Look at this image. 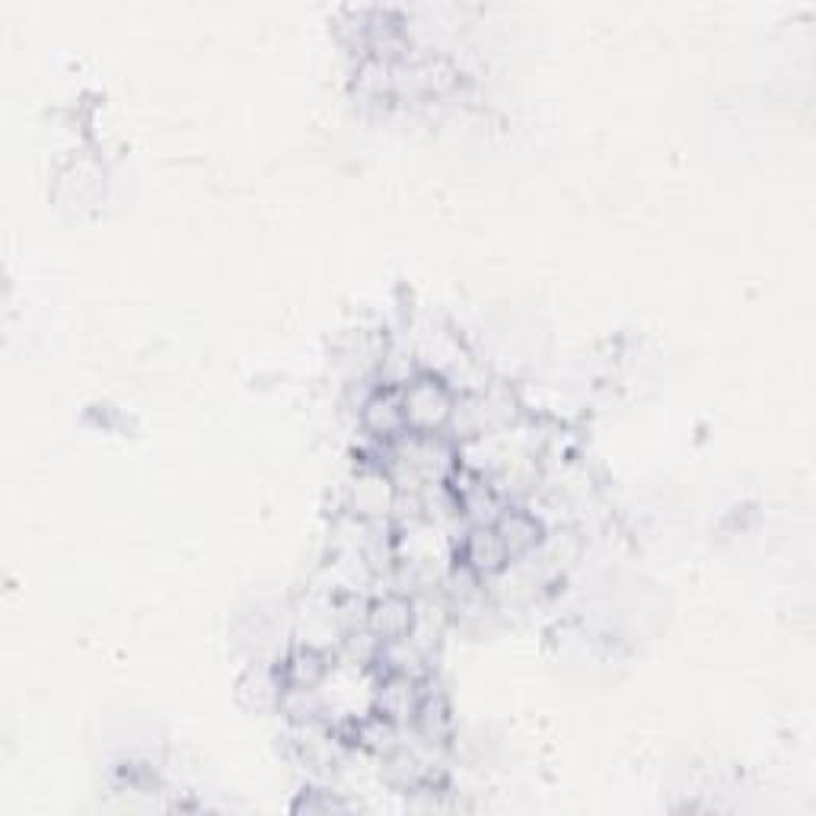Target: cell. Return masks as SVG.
Listing matches in <instances>:
<instances>
[{
    "instance_id": "obj_3",
    "label": "cell",
    "mask_w": 816,
    "mask_h": 816,
    "mask_svg": "<svg viewBox=\"0 0 816 816\" xmlns=\"http://www.w3.org/2000/svg\"><path fill=\"white\" fill-rule=\"evenodd\" d=\"M462 555H466V565L479 575H495L507 565V549L498 536L495 527H476L469 536H466V546H462Z\"/></svg>"
},
{
    "instance_id": "obj_1",
    "label": "cell",
    "mask_w": 816,
    "mask_h": 816,
    "mask_svg": "<svg viewBox=\"0 0 816 816\" xmlns=\"http://www.w3.org/2000/svg\"><path fill=\"white\" fill-rule=\"evenodd\" d=\"M402 411H406V428L415 434H431L440 425H447V418L454 415V392L444 380L421 374L402 389Z\"/></svg>"
},
{
    "instance_id": "obj_5",
    "label": "cell",
    "mask_w": 816,
    "mask_h": 816,
    "mask_svg": "<svg viewBox=\"0 0 816 816\" xmlns=\"http://www.w3.org/2000/svg\"><path fill=\"white\" fill-rule=\"evenodd\" d=\"M326 676V657L319 650L300 648L285 660V683L288 689H316Z\"/></svg>"
},
{
    "instance_id": "obj_2",
    "label": "cell",
    "mask_w": 816,
    "mask_h": 816,
    "mask_svg": "<svg viewBox=\"0 0 816 816\" xmlns=\"http://www.w3.org/2000/svg\"><path fill=\"white\" fill-rule=\"evenodd\" d=\"M364 428L377 437H396L406 431V411H402V389H377L360 408Z\"/></svg>"
},
{
    "instance_id": "obj_6",
    "label": "cell",
    "mask_w": 816,
    "mask_h": 816,
    "mask_svg": "<svg viewBox=\"0 0 816 816\" xmlns=\"http://www.w3.org/2000/svg\"><path fill=\"white\" fill-rule=\"evenodd\" d=\"M498 536H501V543H505L507 555H520L533 549L536 543H539V524L529 517V514H520V510H514V514H505L498 524Z\"/></svg>"
},
{
    "instance_id": "obj_4",
    "label": "cell",
    "mask_w": 816,
    "mask_h": 816,
    "mask_svg": "<svg viewBox=\"0 0 816 816\" xmlns=\"http://www.w3.org/2000/svg\"><path fill=\"white\" fill-rule=\"evenodd\" d=\"M408 625H411V609L406 600L399 597H386L374 609H370V628L374 635L389 638V641H399L408 635Z\"/></svg>"
}]
</instances>
